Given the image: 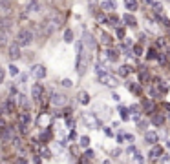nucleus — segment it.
I'll list each match as a JSON object with an SVG mask.
<instances>
[{
    "instance_id": "1",
    "label": "nucleus",
    "mask_w": 170,
    "mask_h": 164,
    "mask_svg": "<svg viewBox=\"0 0 170 164\" xmlns=\"http://www.w3.org/2000/svg\"><path fill=\"white\" fill-rule=\"evenodd\" d=\"M59 16L55 15V13H51L49 16H46L44 18V22H42V27H40V33L44 35V37H49V35H53L57 29H59Z\"/></svg>"
},
{
    "instance_id": "2",
    "label": "nucleus",
    "mask_w": 170,
    "mask_h": 164,
    "mask_svg": "<svg viewBox=\"0 0 170 164\" xmlns=\"http://www.w3.org/2000/svg\"><path fill=\"white\" fill-rule=\"evenodd\" d=\"M16 42L20 44V46H29L31 42H33V31L31 29H20L18 31V35H16Z\"/></svg>"
},
{
    "instance_id": "3",
    "label": "nucleus",
    "mask_w": 170,
    "mask_h": 164,
    "mask_svg": "<svg viewBox=\"0 0 170 164\" xmlns=\"http://www.w3.org/2000/svg\"><path fill=\"white\" fill-rule=\"evenodd\" d=\"M101 82H103L104 86H108V88H115V86H119L117 79L112 77V75H108V73H101Z\"/></svg>"
},
{
    "instance_id": "4",
    "label": "nucleus",
    "mask_w": 170,
    "mask_h": 164,
    "mask_svg": "<svg viewBox=\"0 0 170 164\" xmlns=\"http://www.w3.org/2000/svg\"><path fill=\"white\" fill-rule=\"evenodd\" d=\"M66 102H68V99H66V95H62V93H53V95H51V104H53L55 108H60V106H66Z\"/></svg>"
},
{
    "instance_id": "5",
    "label": "nucleus",
    "mask_w": 170,
    "mask_h": 164,
    "mask_svg": "<svg viewBox=\"0 0 170 164\" xmlns=\"http://www.w3.org/2000/svg\"><path fill=\"white\" fill-rule=\"evenodd\" d=\"M20 57H22V53H20V44H18V42L11 44V46H9V58H11V60H16V58H20Z\"/></svg>"
},
{
    "instance_id": "6",
    "label": "nucleus",
    "mask_w": 170,
    "mask_h": 164,
    "mask_svg": "<svg viewBox=\"0 0 170 164\" xmlns=\"http://www.w3.org/2000/svg\"><path fill=\"white\" fill-rule=\"evenodd\" d=\"M31 75H33L35 79H44V77H46V68H44L42 64H37V66L31 68Z\"/></svg>"
},
{
    "instance_id": "7",
    "label": "nucleus",
    "mask_w": 170,
    "mask_h": 164,
    "mask_svg": "<svg viewBox=\"0 0 170 164\" xmlns=\"http://www.w3.org/2000/svg\"><path fill=\"white\" fill-rule=\"evenodd\" d=\"M84 122L90 126V128H93V130H97L99 128V120H97V117L95 115H92V113H84Z\"/></svg>"
},
{
    "instance_id": "8",
    "label": "nucleus",
    "mask_w": 170,
    "mask_h": 164,
    "mask_svg": "<svg viewBox=\"0 0 170 164\" xmlns=\"http://www.w3.org/2000/svg\"><path fill=\"white\" fill-rule=\"evenodd\" d=\"M148 155H150V159H154V161H156V159H159V157L163 155V146L154 144V148L150 150V153H148Z\"/></svg>"
},
{
    "instance_id": "9",
    "label": "nucleus",
    "mask_w": 170,
    "mask_h": 164,
    "mask_svg": "<svg viewBox=\"0 0 170 164\" xmlns=\"http://www.w3.org/2000/svg\"><path fill=\"white\" fill-rule=\"evenodd\" d=\"M145 141H146L148 144H156V142L159 141V137H157L156 131H145Z\"/></svg>"
},
{
    "instance_id": "10",
    "label": "nucleus",
    "mask_w": 170,
    "mask_h": 164,
    "mask_svg": "<svg viewBox=\"0 0 170 164\" xmlns=\"http://www.w3.org/2000/svg\"><path fill=\"white\" fill-rule=\"evenodd\" d=\"M31 93H33V97H35V99H42L44 89H42V86H40V84H35V86H33V89H31Z\"/></svg>"
},
{
    "instance_id": "11",
    "label": "nucleus",
    "mask_w": 170,
    "mask_h": 164,
    "mask_svg": "<svg viewBox=\"0 0 170 164\" xmlns=\"http://www.w3.org/2000/svg\"><path fill=\"white\" fill-rule=\"evenodd\" d=\"M7 40H9V27H2V31H0V42L2 44H7Z\"/></svg>"
},
{
    "instance_id": "12",
    "label": "nucleus",
    "mask_w": 170,
    "mask_h": 164,
    "mask_svg": "<svg viewBox=\"0 0 170 164\" xmlns=\"http://www.w3.org/2000/svg\"><path fill=\"white\" fill-rule=\"evenodd\" d=\"M29 120H31L29 113H22V115L18 117V124H20V126H27V124H29Z\"/></svg>"
},
{
    "instance_id": "13",
    "label": "nucleus",
    "mask_w": 170,
    "mask_h": 164,
    "mask_svg": "<svg viewBox=\"0 0 170 164\" xmlns=\"http://www.w3.org/2000/svg\"><path fill=\"white\" fill-rule=\"evenodd\" d=\"M123 20H125V22H126L128 26H132V27H134V26L137 24V20H136V16H132L130 13H128V15H125V16H123Z\"/></svg>"
},
{
    "instance_id": "14",
    "label": "nucleus",
    "mask_w": 170,
    "mask_h": 164,
    "mask_svg": "<svg viewBox=\"0 0 170 164\" xmlns=\"http://www.w3.org/2000/svg\"><path fill=\"white\" fill-rule=\"evenodd\" d=\"M152 122H154L156 126H163V122H165V117H163V115H159V113H156V115L152 117Z\"/></svg>"
},
{
    "instance_id": "15",
    "label": "nucleus",
    "mask_w": 170,
    "mask_h": 164,
    "mask_svg": "<svg viewBox=\"0 0 170 164\" xmlns=\"http://www.w3.org/2000/svg\"><path fill=\"white\" fill-rule=\"evenodd\" d=\"M79 102H81V104H88V102H90V95H88L86 91H81V93H79Z\"/></svg>"
},
{
    "instance_id": "16",
    "label": "nucleus",
    "mask_w": 170,
    "mask_h": 164,
    "mask_svg": "<svg viewBox=\"0 0 170 164\" xmlns=\"http://www.w3.org/2000/svg\"><path fill=\"white\" fill-rule=\"evenodd\" d=\"M143 108H145V111H146V113H152L156 106H154V102H152V100H145V104H143Z\"/></svg>"
},
{
    "instance_id": "17",
    "label": "nucleus",
    "mask_w": 170,
    "mask_h": 164,
    "mask_svg": "<svg viewBox=\"0 0 170 164\" xmlns=\"http://www.w3.org/2000/svg\"><path fill=\"white\" fill-rule=\"evenodd\" d=\"M38 7H40V4H38L37 0H31V2L27 4V11H38Z\"/></svg>"
},
{
    "instance_id": "18",
    "label": "nucleus",
    "mask_w": 170,
    "mask_h": 164,
    "mask_svg": "<svg viewBox=\"0 0 170 164\" xmlns=\"http://www.w3.org/2000/svg\"><path fill=\"white\" fill-rule=\"evenodd\" d=\"M92 159H93V150H86L81 161H82V162H86V161H92Z\"/></svg>"
},
{
    "instance_id": "19",
    "label": "nucleus",
    "mask_w": 170,
    "mask_h": 164,
    "mask_svg": "<svg viewBox=\"0 0 170 164\" xmlns=\"http://www.w3.org/2000/svg\"><path fill=\"white\" fill-rule=\"evenodd\" d=\"M125 5H126L128 9L136 11V9H137V0H125Z\"/></svg>"
},
{
    "instance_id": "20",
    "label": "nucleus",
    "mask_w": 170,
    "mask_h": 164,
    "mask_svg": "<svg viewBox=\"0 0 170 164\" xmlns=\"http://www.w3.org/2000/svg\"><path fill=\"white\" fill-rule=\"evenodd\" d=\"M64 40H66L68 44L73 42V31H71V29H66V33H64Z\"/></svg>"
},
{
    "instance_id": "21",
    "label": "nucleus",
    "mask_w": 170,
    "mask_h": 164,
    "mask_svg": "<svg viewBox=\"0 0 170 164\" xmlns=\"http://www.w3.org/2000/svg\"><path fill=\"white\" fill-rule=\"evenodd\" d=\"M84 44H88L90 47H93V46H95V42H93V38H92V35H90V33H84Z\"/></svg>"
},
{
    "instance_id": "22",
    "label": "nucleus",
    "mask_w": 170,
    "mask_h": 164,
    "mask_svg": "<svg viewBox=\"0 0 170 164\" xmlns=\"http://www.w3.org/2000/svg\"><path fill=\"white\" fill-rule=\"evenodd\" d=\"M101 5H103L104 9H108V11H112V9H115V5H114V2H112V0H104V2L101 4Z\"/></svg>"
},
{
    "instance_id": "23",
    "label": "nucleus",
    "mask_w": 170,
    "mask_h": 164,
    "mask_svg": "<svg viewBox=\"0 0 170 164\" xmlns=\"http://www.w3.org/2000/svg\"><path fill=\"white\" fill-rule=\"evenodd\" d=\"M130 69H132L130 66H121V68H119V75H121V77H126V75L130 73Z\"/></svg>"
},
{
    "instance_id": "24",
    "label": "nucleus",
    "mask_w": 170,
    "mask_h": 164,
    "mask_svg": "<svg viewBox=\"0 0 170 164\" xmlns=\"http://www.w3.org/2000/svg\"><path fill=\"white\" fill-rule=\"evenodd\" d=\"M18 104H20L22 108H26V110H27V106H29V104H27V99H26V95H18Z\"/></svg>"
},
{
    "instance_id": "25",
    "label": "nucleus",
    "mask_w": 170,
    "mask_h": 164,
    "mask_svg": "<svg viewBox=\"0 0 170 164\" xmlns=\"http://www.w3.org/2000/svg\"><path fill=\"white\" fill-rule=\"evenodd\" d=\"M49 137H51V133H49V130H46V131L40 135V142H42V144H46V142L49 141Z\"/></svg>"
},
{
    "instance_id": "26",
    "label": "nucleus",
    "mask_w": 170,
    "mask_h": 164,
    "mask_svg": "<svg viewBox=\"0 0 170 164\" xmlns=\"http://www.w3.org/2000/svg\"><path fill=\"white\" fill-rule=\"evenodd\" d=\"M101 40H103V44H106V46H112V37H110V35H106V33H103V37H101Z\"/></svg>"
},
{
    "instance_id": "27",
    "label": "nucleus",
    "mask_w": 170,
    "mask_h": 164,
    "mask_svg": "<svg viewBox=\"0 0 170 164\" xmlns=\"http://www.w3.org/2000/svg\"><path fill=\"white\" fill-rule=\"evenodd\" d=\"M79 144H81L82 148L90 146V137H81V139H79Z\"/></svg>"
},
{
    "instance_id": "28",
    "label": "nucleus",
    "mask_w": 170,
    "mask_h": 164,
    "mask_svg": "<svg viewBox=\"0 0 170 164\" xmlns=\"http://www.w3.org/2000/svg\"><path fill=\"white\" fill-rule=\"evenodd\" d=\"M48 122H49V117H44V115L38 117V126H46Z\"/></svg>"
},
{
    "instance_id": "29",
    "label": "nucleus",
    "mask_w": 170,
    "mask_h": 164,
    "mask_svg": "<svg viewBox=\"0 0 170 164\" xmlns=\"http://www.w3.org/2000/svg\"><path fill=\"white\" fill-rule=\"evenodd\" d=\"M40 155H42L44 159H49V157H51V152H49L48 148H42V150H40Z\"/></svg>"
},
{
    "instance_id": "30",
    "label": "nucleus",
    "mask_w": 170,
    "mask_h": 164,
    "mask_svg": "<svg viewBox=\"0 0 170 164\" xmlns=\"http://www.w3.org/2000/svg\"><path fill=\"white\" fill-rule=\"evenodd\" d=\"M108 20H110V22H112V26H115V27H117V26H119V16H115V15H112V16H110V18H108Z\"/></svg>"
},
{
    "instance_id": "31",
    "label": "nucleus",
    "mask_w": 170,
    "mask_h": 164,
    "mask_svg": "<svg viewBox=\"0 0 170 164\" xmlns=\"http://www.w3.org/2000/svg\"><path fill=\"white\" fill-rule=\"evenodd\" d=\"M108 58H110V60H117V58H119V53H115V51L110 49V51H108Z\"/></svg>"
},
{
    "instance_id": "32",
    "label": "nucleus",
    "mask_w": 170,
    "mask_h": 164,
    "mask_svg": "<svg viewBox=\"0 0 170 164\" xmlns=\"http://www.w3.org/2000/svg\"><path fill=\"white\" fill-rule=\"evenodd\" d=\"M159 22H161L165 27H170V20H168V18H165V16H159Z\"/></svg>"
},
{
    "instance_id": "33",
    "label": "nucleus",
    "mask_w": 170,
    "mask_h": 164,
    "mask_svg": "<svg viewBox=\"0 0 170 164\" xmlns=\"http://www.w3.org/2000/svg\"><path fill=\"white\" fill-rule=\"evenodd\" d=\"M9 73H11V75H18V69H16V66H15V64H11V66H9Z\"/></svg>"
},
{
    "instance_id": "34",
    "label": "nucleus",
    "mask_w": 170,
    "mask_h": 164,
    "mask_svg": "<svg viewBox=\"0 0 170 164\" xmlns=\"http://www.w3.org/2000/svg\"><path fill=\"white\" fill-rule=\"evenodd\" d=\"M128 89H130V91H136V93H139V86H137V84H128Z\"/></svg>"
},
{
    "instance_id": "35",
    "label": "nucleus",
    "mask_w": 170,
    "mask_h": 164,
    "mask_svg": "<svg viewBox=\"0 0 170 164\" xmlns=\"http://www.w3.org/2000/svg\"><path fill=\"white\" fill-rule=\"evenodd\" d=\"M119 111H121V117H123V119L126 120V119H128V110H126V108H121Z\"/></svg>"
},
{
    "instance_id": "36",
    "label": "nucleus",
    "mask_w": 170,
    "mask_h": 164,
    "mask_svg": "<svg viewBox=\"0 0 170 164\" xmlns=\"http://www.w3.org/2000/svg\"><path fill=\"white\" fill-rule=\"evenodd\" d=\"M134 53L136 55H143V47L141 46H134Z\"/></svg>"
},
{
    "instance_id": "37",
    "label": "nucleus",
    "mask_w": 170,
    "mask_h": 164,
    "mask_svg": "<svg viewBox=\"0 0 170 164\" xmlns=\"http://www.w3.org/2000/svg\"><path fill=\"white\" fill-rule=\"evenodd\" d=\"M139 79H141V80H145V79H148V73H146L145 69H141V71H139Z\"/></svg>"
},
{
    "instance_id": "38",
    "label": "nucleus",
    "mask_w": 170,
    "mask_h": 164,
    "mask_svg": "<svg viewBox=\"0 0 170 164\" xmlns=\"http://www.w3.org/2000/svg\"><path fill=\"white\" fill-rule=\"evenodd\" d=\"M130 111H134V115H139V106H137V104H134V106L130 108Z\"/></svg>"
},
{
    "instance_id": "39",
    "label": "nucleus",
    "mask_w": 170,
    "mask_h": 164,
    "mask_svg": "<svg viewBox=\"0 0 170 164\" xmlns=\"http://www.w3.org/2000/svg\"><path fill=\"white\" fill-rule=\"evenodd\" d=\"M117 37H119V38H123V37H125V29H123V27H119V29H117Z\"/></svg>"
},
{
    "instance_id": "40",
    "label": "nucleus",
    "mask_w": 170,
    "mask_h": 164,
    "mask_svg": "<svg viewBox=\"0 0 170 164\" xmlns=\"http://www.w3.org/2000/svg\"><path fill=\"white\" fill-rule=\"evenodd\" d=\"M62 86L70 88V86H71V80H70V79H64V80H62Z\"/></svg>"
},
{
    "instance_id": "41",
    "label": "nucleus",
    "mask_w": 170,
    "mask_h": 164,
    "mask_svg": "<svg viewBox=\"0 0 170 164\" xmlns=\"http://www.w3.org/2000/svg\"><path fill=\"white\" fill-rule=\"evenodd\" d=\"M13 144H15V148H18V146H20V139H18L16 135H15V139H13Z\"/></svg>"
},
{
    "instance_id": "42",
    "label": "nucleus",
    "mask_w": 170,
    "mask_h": 164,
    "mask_svg": "<svg viewBox=\"0 0 170 164\" xmlns=\"http://www.w3.org/2000/svg\"><path fill=\"white\" fill-rule=\"evenodd\" d=\"M156 57H157V55H156V51H154V49H152V51H150V53H148V58H156Z\"/></svg>"
},
{
    "instance_id": "43",
    "label": "nucleus",
    "mask_w": 170,
    "mask_h": 164,
    "mask_svg": "<svg viewBox=\"0 0 170 164\" xmlns=\"http://www.w3.org/2000/svg\"><path fill=\"white\" fill-rule=\"evenodd\" d=\"M70 139H71V141H77V133H75V131H71V133H70Z\"/></svg>"
},
{
    "instance_id": "44",
    "label": "nucleus",
    "mask_w": 170,
    "mask_h": 164,
    "mask_svg": "<svg viewBox=\"0 0 170 164\" xmlns=\"http://www.w3.org/2000/svg\"><path fill=\"white\" fill-rule=\"evenodd\" d=\"M126 141H128V142H132V141H134V135H128V133H126Z\"/></svg>"
},
{
    "instance_id": "45",
    "label": "nucleus",
    "mask_w": 170,
    "mask_h": 164,
    "mask_svg": "<svg viewBox=\"0 0 170 164\" xmlns=\"http://www.w3.org/2000/svg\"><path fill=\"white\" fill-rule=\"evenodd\" d=\"M168 148H170V141H168Z\"/></svg>"
},
{
    "instance_id": "46",
    "label": "nucleus",
    "mask_w": 170,
    "mask_h": 164,
    "mask_svg": "<svg viewBox=\"0 0 170 164\" xmlns=\"http://www.w3.org/2000/svg\"><path fill=\"white\" fill-rule=\"evenodd\" d=\"M168 57H170V49H168Z\"/></svg>"
},
{
    "instance_id": "47",
    "label": "nucleus",
    "mask_w": 170,
    "mask_h": 164,
    "mask_svg": "<svg viewBox=\"0 0 170 164\" xmlns=\"http://www.w3.org/2000/svg\"><path fill=\"white\" fill-rule=\"evenodd\" d=\"M167 2H170V0H167Z\"/></svg>"
}]
</instances>
